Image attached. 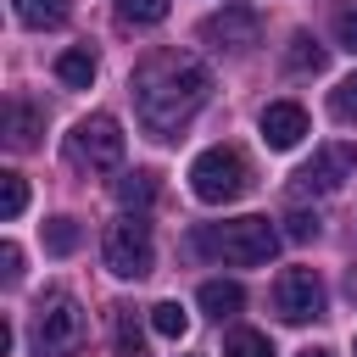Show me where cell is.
<instances>
[{"instance_id": "cell-5", "label": "cell", "mask_w": 357, "mask_h": 357, "mask_svg": "<svg viewBox=\"0 0 357 357\" xmlns=\"http://www.w3.org/2000/svg\"><path fill=\"white\" fill-rule=\"evenodd\" d=\"M67 162L78 173H112L123 162V128H117V117H106V112L78 117L73 134H67Z\"/></svg>"}, {"instance_id": "cell-11", "label": "cell", "mask_w": 357, "mask_h": 357, "mask_svg": "<svg viewBox=\"0 0 357 357\" xmlns=\"http://www.w3.org/2000/svg\"><path fill=\"white\" fill-rule=\"evenodd\" d=\"M45 134V112L33 100H6V145L11 151H33Z\"/></svg>"}, {"instance_id": "cell-23", "label": "cell", "mask_w": 357, "mask_h": 357, "mask_svg": "<svg viewBox=\"0 0 357 357\" xmlns=\"http://www.w3.org/2000/svg\"><path fill=\"white\" fill-rule=\"evenodd\" d=\"M329 112H335L340 123H357V73L335 84V95H329Z\"/></svg>"}, {"instance_id": "cell-28", "label": "cell", "mask_w": 357, "mask_h": 357, "mask_svg": "<svg viewBox=\"0 0 357 357\" xmlns=\"http://www.w3.org/2000/svg\"><path fill=\"white\" fill-rule=\"evenodd\" d=\"M351 351H357V340H351Z\"/></svg>"}, {"instance_id": "cell-14", "label": "cell", "mask_w": 357, "mask_h": 357, "mask_svg": "<svg viewBox=\"0 0 357 357\" xmlns=\"http://www.w3.org/2000/svg\"><path fill=\"white\" fill-rule=\"evenodd\" d=\"M112 340H117V357H145V329L134 307H112Z\"/></svg>"}, {"instance_id": "cell-2", "label": "cell", "mask_w": 357, "mask_h": 357, "mask_svg": "<svg viewBox=\"0 0 357 357\" xmlns=\"http://www.w3.org/2000/svg\"><path fill=\"white\" fill-rule=\"evenodd\" d=\"M190 251L229 262V268H262L279 251V229L268 218H234V223H206L190 234Z\"/></svg>"}, {"instance_id": "cell-1", "label": "cell", "mask_w": 357, "mask_h": 357, "mask_svg": "<svg viewBox=\"0 0 357 357\" xmlns=\"http://www.w3.org/2000/svg\"><path fill=\"white\" fill-rule=\"evenodd\" d=\"M212 95V73L184 50H156L134 67V112L151 139H173Z\"/></svg>"}, {"instance_id": "cell-25", "label": "cell", "mask_w": 357, "mask_h": 357, "mask_svg": "<svg viewBox=\"0 0 357 357\" xmlns=\"http://www.w3.org/2000/svg\"><path fill=\"white\" fill-rule=\"evenodd\" d=\"M284 240H318V212H290L284 218Z\"/></svg>"}, {"instance_id": "cell-7", "label": "cell", "mask_w": 357, "mask_h": 357, "mask_svg": "<svg viewBox=\"0 0 357 357\" xmlns=\"http://www.w3.org/2000/svg\"><path fill=\"white\" fill-rule=\"evenodd\" d=\"M324 279L312 273V268H284L279 273V284H273V312L284 318V324H312V318H324Z\"/></svg>"}, {"instance_id": "cell-20", "label": "cell", "mask_w": 357, "mask_h": 357, "mask_svg": "<svg viewBox=\"0 0 357 357\" xmlns=\"http://www.w3.org/2000/svg\"><path fill=\"white\" fill-rule=\"evenodd\" d=\"M45 251L50 257H73L78 251V223L73 218H50L45 223Z\"/></svg>"}, {"instance_id": "cell-15", "label": "cell", "mask_w": 357, "mask_h": 357, "mask_svg": "<svg viewBox=\"0 0 357 357\" xmlns=\"http://www.w3.org/2000/svg\"><path fill=\"white\" fill-rule=\"evenodd\" d=\"M11 11H17L28 28H61L67 11H73V0H11Z\"/></svg>"}, {"instance_id": "cell-27", "label": "cell", "mask_w": 357, "mask_h": 357, "mask_svg": "<svg viewBox=\"0 0 357 357\" xmlns=\"http://www.w3.org/2000/svg\"><path fill=\"white\" fill-rule=\"evenodd\" d=\"M301 357H335V351H324V346H307V351H301Z\"/></svg>"}, {"instance_id": "cell-16", "label": "cell", "mask_w": 357, "mask_h": 357, "mask_svg": "<svg viewBox=\"0 0 357 357\" xmlns=\"http://www.w3.org/2000/svg\"><path fill=\"white\" fill-rule=\"evenodd\" d=\"M117 201H123L128 212H145V206L156 201V173H145V167L123 173V178H117Z\"/></svg>"}, {"instance_id": "cell-21", "label": "cell", "mask_w": 357, "mask_h": 357, "mask_svg": "<svg viewBox=\"0 0 357 357\" xmlns=\"http://www.w3.org/2000/svg\"><path fill=\"white\" fill-rule=\"evenodd\" d=\"M223 357H273V346H268V335H257V329H234V335L223 340Z\"/></svg>"}, {"instance_id": "cell-17", "label": "cell", "mask_w": 357, "mask_h": 357, "mask_svg": "<svg viewBox=\"0 0 357 357\" xmlns=\"http://www.w3.org/2000/svg\"><path fill=\"white\" fill-rule=\"evenodd\" d=\"M112 11H117L123 28H151V22L167 17V0H112Z\"/></svg>"}, {"instance_id": "cell-6", "label": "cell", "mask_w": 357, "mask_h": 357, "mask_svg": "<svg viewBox=\"0 0 357 357\" xmlns=\"http://www.w3.org/2000/svg\"><path fill=\"white\" fill-rule=\"evenodd\" d=\"M106 268L117 273V279H145L151 268H156V240H151V223L139 218V212H123L112 229H106Z\"/></svg>"}, {"instance_id": "cell-24", "label": "cell", "mask_w": 357, "mask_h": 357, "mask_svg": "<svg viewBox=\"0 0 357 357\" xmlns=\"http://www.w3.org/2000/svg\"><path fill=\"white\" fill-rule=\"evenodd\" d=\"M335 45L357 56V6H340L335 11Z\"/></svg>"}, {"instance_id": "cell-8", "label": "cell", "mask_w": 357, "mask_h": 357, "mask_svg": "<svg viewBox=\"0 0 357 357\" xmlns=\"http://www.w3.org/2000/svg\"><path fill=\"white\" fill-rule=\"evenodd\" d=\"M351 173H357V151L351 145H324V151H312V162L296 167L290 190L296 195H335Z\"/></svg>"}, {"instance_id": "cell-13", "label": "cell", "mask_w": 357, "mask_h": 357, "mask_svg": "<svg viewBox=\"0 0 357 357\" xmlns=\"http://www.w3.org/2000/svg\"><path fill=\"white\" fill-rule=\"evenodd\" d=\"M195 301H201V307H206V312H212V318H218V324H223V318H234V312H240V307H245V290H240V284H234V279H206V284H201V296H195Z\"/></svg>"}, {"instance_id": "cell-22", "label": "cell", "mask_w": 357, "mask_h": 357, "mask_svg": "<svg viewBox=\"0 0 357 357\" xmlns=\"http://www.w3.org/2000/svg\"><path fill=\"white\" fill-rule=\"evenodd\" d=\"M290 67L318 73V67H324V45H318V39H307V33H296V39H290Z\"/></svg>"}, {"instance_id": "cell-18", "label": "cell", "mask_w": 357, "mask_h": 357, "mask_svg": "<svg viewBox=\"0 0 357 357\" xmlns=\"http://www.w3.org/2000/svg\"><path fill=\"white\" fill-rule=\"evenodd\" d=\"M151 329H156L162 340H184V335H190V312H184L178 301H156V307H151Z\"/></svg>"}, {"instance_id": "cell-12", "label": "cell", "mask_w": 357, "mask_h": 357, "mask_svg": "<svg viewBox=\"0 0 357 357\" xmlns=\"http://www.w3.org/2000/svg\"><path fill=\"white\" fill-rule=\"evenodd\" d=\"M95 67H100V61H95L89 45H73V50L56 56V78H61L67 89H89V84H95Z\"/></svg>"}, {"instance_id": "cell-9", "label": "cell", "mask_w": 357, "mask_h": 357, "mask_svg": "<svg viewBox=\"0 0 357 357\" xmlns=\"http://www.w3.org/2000/svg\"><path fill=\"white\" fill-rule=\"evenodd\" d=\"M257 33H262V22H257L251 6H223V11H212V17L201 22V39H206L212 50H251Z\"/></svg>"}, {"instance_id": "cell-19", "label": "cell", "mask_w": 357, "mask_h": 357, "mask_svg": "<svg viewBox=\"0 0 357 357\" xmlns=\"http://www.w3.org/2000/svg\"><path fill=\"white\" fill-rule=\"evenodd\" d=\"M22 206H28V178L22 173H0V218L11 223V218H22Z\"/></svg>"}, {"instance_id": "cell-4", "label": "cell", "mask_w": 357, "mask_h": 357, "mask_svg": "<svg viewBox=\"0 0 357 357\" xmlns=\"http://www.w3.org/2000/svg\"><path fill=\"white\" fill-rule=\"evenodd\" d=\"M245 184H251V167H245V156H240L234 145H212V151H201V156L190 162V190H195V201H206V206L240 201Z\"/></svg>"}, {"instance_id": "cell-3", "label": "cell", "mask_w": 357, "mask_h": 357, "mask_svg": "<svg viewBox=\"0 0 357 357\" xmlns=\"http://www.w3.org/2000/svg\"><path fill=\"white\" fill-rule=\"evenodd\" d=\"M84 335H89L84 307L67 290H45L33 301V357H78Z\"/></svg>"}, {"instance_id": "cell-26", "label": "cell", "mask_w": 357, "mask_h": 357, "mask_svg": "<svg viewBox=\"0 0 357 357\" xmlns=\"http://www.w3.org/2000/svg\"><path fill=\"white\" fill-rule=\"evenodd\" d=\"M0 279H6V284H17V279H22V251H17L11 240L0 245Z\"/></svg>"}, {"instance_id": "cell-10", "label": "cell", "mask_w": 357, "mask_h": 357, "mask_svg": "<svg viewBox=\"0 0 357 357\" xmlns=\"http://www.w3.org/2000/svg\"><path fill=\"white\" fill-rule=\"evenodd\" d=\"M257 128H262V139H268L273 151H296L301 134H307V112H301L296 100H273V106H262Z\"/></svg>"}]
</instances>
